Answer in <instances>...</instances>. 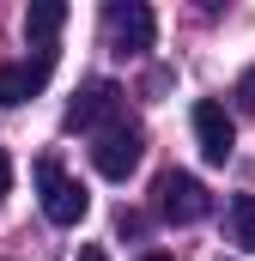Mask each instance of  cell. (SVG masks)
Segmentation results:
<instances>
[{
	"label": "cell",
	"instance_id": "cell-7",
	"mask_svg": "<svg viewBox=\"0 0 255 261\" xmlns=\"http://www.w3.org/2000/svg\"><path fill=\"white\" fill-rule=\"evenodd\" d=\"M49 67H55V49H43L37 61H24V67H0V103L12 110V103L37 97V91H43V79H49Z\"/></svg>",
	"mask_w": 255,
	"mask_h": 261
},
{
	"label": "cell",
	"instance_id": "cell-2",
	"mask_svg": "<svg viewBox=\"0 0 255 261\" xmlns=\"http://www.w3.org/2000/svg\"><path fill=\"white\" fill-rule=\"evenodd\" d=\"M37 189H43V213H49V225H79V219L91 213L85 182H73L55 158H43V164H37Z\"/></svg>",
	"mask_w": 255,
	"mask_h": 261
},
{
	"label": "cell",
	"instance_id": "cell-4",
	"mask_svg": "<svg viewBox=\"0 0 255 261\" xmlns=\"http://www.w3.org/2000/svg\"><path fill=\"white\" fill-rule=\"evenodd\" d=\"M140 152H146L140 128H122V122H110V128L97 134V146H91V164H97V176H110V182H128V176H134V164H140Z\"/></svg>",
	"mask_w": 255,
	"mask_h": 261
},
{
	"label": "cell",
	"instance_id": "cell-3",
	"mask_svg": "<svg viewBox=\"0 0 255 261\" xmlns=\"http://www.w3.org/2000/svg\"><path fill=\"white\" fill-rule=\"evenodd\" d=\"M104 24H110V49H116V55H146L152 37H158V18H152L146 0H116V6L104 12Z\"/></svg>",
	"mask_w": 255,
	"mask_h": 261
},
{
	"label": "cell",
	"instance_id": "cell-13",
	"mask_svg": "<svg viewBox=\"0 0 255 261\" xmlns=\"http://www.w3.org/2000/svg\"><path fill=\"white\" fill-rule=\"evenodd\" d=\"M140 261H170V255H158V249H152V255H140Z\"/></svg>",
	"mask_w": 255,
	"mask_h": 261
},
{
	"label": "cell",
	"instance_id": "cell-1",
	"mask_svg": "<svg viewBox=\"0 0 255 261\" xmlns=\"http://www.w3.org/2000/svg\"><path fill=\"white\" fill-rule=\"evenodd\" d=\"M152 200H158V213H164L170 225H200V219L213 213L207 182L189 176V170H164V176H158V189H152Z\"/></svg>",
	"mask_w": 255,
	"mask_h": 261
},
{
	"label": "cell",
	"instance_id": "cell-11",
	"mask_svg": "<svg viewBox=\"0 0 255 261\" xmlns=\"http://www.w3.org/2000/svg\"><path fill=\"white\" fill-rule=\"evenodd\" d=\"M6 189H12V158H6V146H0V200H6Z\"/></svg>",
	"mask_w": 255,
	"mask_h": 261
},
{
	"label": "cell",
	"instance_id": "cell-8",
	"mask_svg": "<svg viewBox=\"0 0 255 261\" xmlns=\"http://www.w3.org/2000/svg\"><path fill=\"white\" fill-rule=\"evenodd\" d=\"M61 24H67V6H61V0H37V6L24 12V37H31V43H49Z\"/></svg>",
	"mask_w": 255,
	"mask_h": 261
},
{
	"label": "cell",
	"instance_id": "cell-12",
	"mask_svg": "<svg viewBox=\"0 0 255 261\" xmlns=\"http://www.w3.org/2000/svg\"><path fill=\"white\" fill-rule=\"evenodd\" d=\"M73 261H110V255H104L97 243H85V249H79V255H73Z\"/></svg>",
	"mask_w": 255,
	"mask_h": 261
},
{
	"label": "cell",
	"instance_id": "cell-9",
	"mask_svg": "<svg viewBox=\"0 0 255 261\" xmlns=\"http://www.w3.org/2000/svg\"><path fill=\"white\" fill-rule=\"evenodd\" d=\"M231 237H237L243 249H255V195H237V200H231Z\"/></svg>",
	"mask_w": 255,
	"mask_h": 261
},
{
	"label": "cell",
	"instance_id": "cell-10",
	"mask_svg": "<svg viewBox=\"0 0 255 261\" xmlns=\"http://www.w3.org/2000/svg\"><path fill=\"white\" fill-rule=\"evenodd\" d=\"M237 103H243V110H255V67L237 79Z\"/></svg>",
	"mask_w": 255,
	"mask_h": 261
},
{
	"label": "cell",
	"instance_id": "cell-6",
	"mask_svg": "<svg viewBox=\"0 0 255 261\" xmlns=\"http://www.w3.org/2000/svg\"><path fill=\"white\" fill-rule=\"evenodd\" d=\"M122 110V85L116 79H91V85H79V97L67 103V128H97V122H110Z\"/></svg>",
	"mask_w": 255,
	"mask_h": 261
},
{
	"label": "cell",
	"instance_id": "cell-5",
	"mask_svg": "<svg viewBox=\"0 0 255 261\" xmlns=\"http://www.w3.org/2000/svg\"><path fill=\"white\" fill-rule=\"evenodd\" d=\"M194 146H200L207 164H225V158L237 152V122L225 116V103H213V97L194 103Z\"/></svg>",
	"mask_w": 255,
	"mask_h": 261
}]
</instances>
